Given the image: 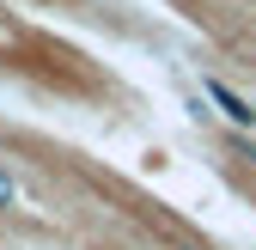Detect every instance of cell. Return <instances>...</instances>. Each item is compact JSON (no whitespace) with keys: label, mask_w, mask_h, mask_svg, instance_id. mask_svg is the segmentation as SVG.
I'll return each mask as SVG.
<instances>
[{"label":"cell","mask_w":256,"mask_h":250,"mask_svg":"<svg viewBox=\"0 0 256 250\" xmlns=\"http://www.w3.org/2000/svg\"><path fill=\"white\" fill-rule=\"evenodd\" d=\"M208 98L220 104V116H226L232 128H256V104H250V98H238L226 80H208Z\"/></svg>","instance_id":"cell-1"},{"label":"cell","mask_w":256,"mask_h":250,"mask_svg":"<svg viewBox=\"0 0 256 250\" xmlns=\"http://www.w3.org/2000/svg\"><path fill=\"white\" fill-rule=\"evenodd\" d=\"M18 208V183H12V171L0 165V214H12Z\"/></svg>","instance_id":"cell-2"}]
</instances>
